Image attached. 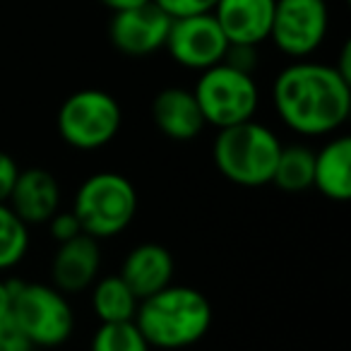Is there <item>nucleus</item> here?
<instances>
[{
  "label": "nucleus",
  "mask_w": 351,
  "mask_h": 351,
  "mask_svg": "<svg viewBox=\"0 0 351 351\" xmlns=\"http://www.w3.org/2000/svg\"><path fill=\"white\" fill-rule=\"evenodd\" d=\"M330 27L325 0H274L269 39L282 53L296 60L308 58L320 49Z\"/></svg>",
  "instance_id": "nucleus-8"
},
{
  "label": "nucleus",
  "mask_w": 351,
  "mask_h": 351,
  "mask_svg": "<svg viewBox=\"0 0 351 351\" xmlns=\"http://www.w3.org/2000/svg\"><path fill=\"white\" fill-rule=\"evenodd\" d=\"M12 298H15V282H3L0 279V322L10 320Z\"/></svg>",
  "instance_id": "nucleus-26"
},
{
  "label": "nucleus",
  "mask_w": 351,
  "mask_h": 351,
  "mask_svg": "<svg viewBox=\"0 0 351 351\" xmlns=\"http://www.w3.org/2000/svg\"><path fill=\"white\" fill-rule=\"evenodd\" d=\"M221 63L231 65V68L241 70V73L253 75V70L258 68V46L248 44H229Z\"/></svg>",
  "instance_id": "nucleus-23"
},
{
  "label": "nucleus",
  "mask_w": 351,
  "mask_h": 351,
  "mask_svg": "<svg viewBox=\"0 0 351 351\" xmlns=\"http://www.w3.org/2000/svg\"><path fill=\"white\" fill-rule=\"evenodd\" d=\"M313 164L315 152L306 145H282L272 183L284 193H303L313 188Z\"/></svg>",
  "instance_id": "nucleus-18"
},
{
  "label": "nucleus",
  "mask_w": 351,
  "mask_h": 351,
  "mask_svg": "<svg viewBox=\"0 0 351 351\" xmlns=\"http://www.w3.org/2000/svg\"><path fill=\"white\" fill-rule=\"evenodd\" d=\"M205 125L217 130L255 118L260 106V89L253 75L241 73L226 63L202 70L193 89Z\"/></svg>",
  "instance_id": "nucleus-7"
},
{
  "label": "nucleus",
  "mask_w": 351,
  "mask_h": 351,
  "mask_svg": "<svg viewBox=\"0 0 351 351\" xmlns=\"http://www.w3.org/2000/svg\"><path fill=\"white\" fill-rule=\"evenodd\" d=\"M92 313L99 322H130L135 320L140 298L132 293V289L123 282L121 274H106L97 277L92 284Z\"/></svg>",
  "instance_id": "nucleus-17"
},
{
  "label": "nucleus",
  "mask_w": 351,
  "mask_h": 351,
  "mask_svg": "<svg viewBox=\"0 0 351 351\" xmlns=\"http://www.w3.org/2000/svg\"><path fill=\"white\" fill-rule=\"evenodd\" d=\"M313 188L332 202H349L351 197V137L332 135L315 152Z\"/></svg>",
  "instance_id": "nucleus-16"
},
{
  "label": "nucleus",
  "mask_w": 351,
  "mask_h": 351,
  "mask_svg": "<svg viewBox=\"0 0 351 351\" xmlns=\"http://www.w3.org/2000/svg\"><path fill=\"white\" fill-rule=\"evenodd\" d=\"M152 121L169 140L191 142L205 130V118L193 89L166 87L152 101Z\"/></svg>",
  "instance_id": "nucleus-14"
},
{
  "label": "nucleus",
  "mask_w": 351,
  "mask_h": 351,
  "mask_svg": "<svg viewBox=\"0 0 351 351\" xmlns=\"http://www.w3.org/2000/svg\"><path fill=\"white\" fill-rule=\"evenodd\" d=\"M212 15L229 44L260 46L269 39L274 0H219Z\"/></svg>",
  "instance_id": "nucleus-13"
},
{
  "label": "nucleus",
  "mask_w": 351,
  "mask_h": 351,
  "mask_svg": "<svg viewBox=\"0 0 351 351\" xmlns=\"http://www.w3.org/2000/svg\"><path fill=\"white\" fill-rule=\"evenodd\" d=\"M0 351H34L32 341L17 330L12 320L0 322Z\"/></svg>",
  "instance_id": "nucleus-24"
},
{
  "label": "nucleus",
  "mask_w": 351,
  "mask_h": 351,
  "mask_svg": "<svg viewBox=\"0 0 351 351\" xmlns=\"http://www.w3.org/2000/svg\"><path fill=\"white\" fill-rule=\"evenodd\" d=\"M176 272L173 255L161 243H140L125 255L121 265V277L132 289L137 298H147L152 293L169 287Z\"/></svg>",
  "instance_id": "nucleus-15"
},
{
  "label": "nucleus",
  "mask_w": 351,
  "mask_h": 351,
  "mask_svg": "<svg viewBox=\"0 0 351 351\" xmlns=\"http://www.w3.org/2000/svg\"><path fill=\"white\" fill-rule=\"evenodd\" d=\"M17 173H20V166L12 159L8 152L0 149V202H8L10 191L17 181Z\"/></svg>",
  "instance_id": "nucleus-25"
},
{
  "label": "nucleus",
  "mask_w": 351,
  "mask_h": 351,
  "mask_svg": "<svg viewBox=\"0 0 351 351\" xmlns=\"http://www.w3.org/2000/svg\"><path fill=\"white\" fill-rule=\"evenodd\" d=\"M272 101L279 121L301 137L335 135L351 113V82L335 65L296 60L277 75Z\"/></svg>",
  "instance_id": "nucleus-1"
},
{
  "label": "nucleus",
  "mask_w": 351,
  "mask_h": 351,
  "mask_svg": "<svg viewBox=\"0 0 351 351\" xmlns=\"http://www.w3.org/2000/svg\"><path fill=\"white\" fill-rule=\"evenodd\" d=\"M89 351H152L135 322H99Z\"/></svg>",
  "instance_id": "nucleus-20"
},
{
  "label": "nucleus",
  "mask_w": 351,
  "mask_h": 351,
  "mask_svg": "<svg viewBox=\"0 0 351 351\" xmlns=\"http://www.w3.org/2000/svg\"><path fill=\"white\" fill-rule=\"evenodd\" d=\"M27 250H29V226L10 210L8 202H0V272L20 265Z\"/></svg>",
  "instance_id": "nucleus-19"
},
{
  "label": "nucleus",
  "mask_w": 351,
  "mask_h": 351,
  "mask_svg": "<svg viewBox=\"0 0 351 351\" xmlns=\"http://www.w3.org/2000/svg\"><path fill=\"white\" fill-rule=\"evenodd\" d=\"M10 320L34 349H56L65 344L75 332L73 306L53 284L15 282Z\"/></svg>",
  "instance_id": "nucleus-5"
},
{
  "label": "nucleus",
  "mask_w": 351,
  "mask_h": 351,
  "mask_svg": "<svg viewBox=\"0 0 351 351\" xmlns=\"http://www.w3.org/2000/svg\"><path fill=\"white\" fill-rule=\"evenodd\" d=\"M104 8H108L111 12H118V10H128V8H135V5H142V3H149V0H99Z\"/></svg>",
  "instance_id": "nucleus-27"
},
{
  "label": "nucleus",
  "mask_w": 351,
  "mask_h": 351,
  "mask_svg": "<svg viewBox=\"0 0 351 351\" xmlns=\"http://www.w3.org/2000/svg\"><path fill=\"white\" fill-rule=\"evenodd\" d=\"M101 272V243L87 234L58 243L51 260L53 287L63 293L87 291Z\"/></svg>",
  "instance_id": "nucleus-11"
},
{
  "label": "nucleus",
  "mask_w": 351,
  "mask_h": 351,
  "mask_svg": "<svg viewBox=\"0 0 351 351\" xmlns=\"http://www.w3.org/2000/svg\"><path fill=\"white\" fill-rule=\"evenodd\" d=\"M137 191L128 176L116 171H99L80 183L73 207L82 234L106 241L123 234L137 215Z\"/></svg>",
  "instance_id": "nucleus-4"
},
{
  "label": "nucleus",
  "mask_w": 351,
  "mask_h": 351,
  "mask_svg": "<svg viewBox=\"0 0 351 351\" xmlns=\"http://www.w3.org/2000/svg\"><path fill=\"white\" fill-rule=\"evenodd\" d=\"M58 135L73 149L97 152L111 145L123 128V108L113 94L104 89H80L58 108Z\"/></svg>",
  "instance_id": "nucleus-6"
},
{
  "label": "nucleus",
  "mask_w": 351,
  "mask_h": 351,
  "mask_svg": "<svg viewBox=\"0 0 351 351\" xmlns=\"http://www.w3.org/2000/svg\"><path fill=\"white\" fill-rule=\"evenodd\" d=\"M60 197L63 193L58 178L49 169L32 166L25 171L20 169L8 205L27 226H41L60 210Z\"/></svg>",
  "instance_id": "nucleus-12"
},
{
  "label": "nucleus",
  "mask_w": 351,
  "mask_h": 351,
  "mask_svg": "<svg viewBox=\"0 0 351 351\" xmlns=\"http://www.w3.org/2000/svg\"><path fill=\"white\" fill-rule=\"evenodd\" d=\"M154 3L171 17H191L212 12L219 0H154Z\"/></svg>",
  "instance_id": "nucleus-21"
},
{
  "label": "nucleus",
  "mask_w": 351,
  "mask_h": 351,
  "mask_svg": "<svg viewBox=\"0 0 351 351\" xmlns=\"http://www.w3.org/2000/svg\"><path fill=\"white\" fill-rule=\"evenodd\" d=\"M173 17L166 15L154 0L142 5L128 8V10L113 12L108 25V39L113 49L130 58H145L164 49L166 34Z\"/></svg>",
  "instance_id": "nucleus-10"
},
{
  "label": "nucleus",
  "mask_w": 351,
  "mask_h": 351,
  "mask_svg": "<svg viewBox=\"0 0 351 351\" xmlns=\"http://www.w3.org/2000/svg\"><path fill=\"white\" fill-rule=\"evenodd\" d=\"M212 317V303L205 293L186 284H169L142 298L132 322L152 349L176 351L205 339Z\"/></svg>",
  "instance_id": "nucleus-2"
},
{
  "label": "nucleus",
  "mask_w": 351,
  "mask_h": 351,
  "mask_svg": "<svg viewBox=\"0 0 351 351\" xmlns=\"http://www.w3.org/2000/svg\"><path fill=\"white\" fill-rule=\"evenodd\" d=\"M46 224H49L51 239H53L56 243H65V241L82 234V226H80V221L73 210H58Z\"/></svg>",
  "instance_id": "nucleus-22"
},
{
  "label": "nucleus",
  "mask_w": 351,
  "mask_h": 351,
  "mask_svg": "<svg viewBox=\"0 0 351 351\" xmlns=\"http://www.w3.org/2000/svg\"><path fill=\"white\" fill-rule=\"evenodd\" d=\"M164 49L178 65L202 73L224 60L229 41L217 25L215 15L205 12V15L173 17Z\"/></svg>",
  "instance_id": "nucleus-9"
},
{
  "label": "nucleus",
  "mask_w": 351,
  "mask_h": 351,
  "mask_svg": "<svg viewBox=\"0 0 351 351\" xmlns=\"http://www.w3.org/2000/svg\"><path fill=\"white\" fill-rule=\"evenodd\" d=\"M282 140L272 128L255 118L217 130L212 159L226 181L241 188H263L272 183Z\"/></svg>",
  "instance_id": "nucleus-3"
}]
</instances>
